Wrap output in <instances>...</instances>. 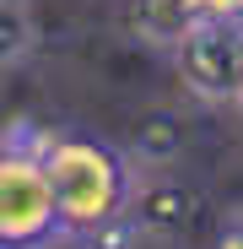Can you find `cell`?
Segmentation results:
<instances>
[{
	"label": "cell",
	"instance_id": "6da1fadb",
	"mask_svg": "<svg viewBox=\"0 0 243 249\" xmlns=\"http://www.w3.org/2000/svg\"><path fill=\"white\" fill-rule=\"evenodd\" d=\"M44 162H49V179H54L60 212L70 228V249L130 217L135 190H141V168L108 136L54 124V130H44Z\"/></svg>",
	"mask_w": 243,
	"mask_h": 249
},
{
	"label": "cell",
	"instance_id": "7a4b0ae2",
	"mask_svg": "<svg viewBox=\"0 0 243 249\" xmlns=\"http://www.w3.org/2000/svg\"><path fill=\"white\" fill-rule=\"evenodd\" d=\"M60 244H70V228L44 162V124L11 119L0 136V249H60Z\"/></svg>",
	"mask_w": 243,
	"mask_h": 249
},
{
	"label": "cell",
	"instance_id": "3957f363",
	"mask_svg": "<svg viewBox=\"0 0 243 249\" xmlns=\"http://www.w3.org/2000/svg\"><path fill=\"white\" fill-rule=\"evenodd\" d=\"M173 71L200 103H243V22H194L173 49Z\"/></svg>",
	"mask_w": 243,
	"mask_h": 249
},
{
	"label": "cell",
	"instance_id": "277c9868",
	"mask_svg": "<svg viewBox=\"0 0 243 249\" xmlns=\"http://www.w3.org/2000/svg\"><path fill=\"white\" fill-rule=\"evenodd\" d=\"M200 212H206V195H200L189 179H173V174H151L141 179L135 190V206H130V222L141 228V238H157V244H178L194 233Z\"/></svg>",
	"mask_w": 243,
	"mask_h": 249
},
{
	"label": "cell",
	"instance_id": "5b68a950",
	"mask_svg": "<svg viewBox=\"0 0 243 249\" xmlns=\"http://www.w3.org/2000/svg\"><path fill=\"white\" fill-rule=\"evenodd\" d=\"M194 6L189 0H130V27H135V38L141 44H151V49H162V54H173L184 38L194 33Z\"/></svg>",
	"mask_w": 243,
	"mask_h": 249
},
{
	"label": "cell",
	"instance_id": "8992f818",
	"mask_svg": "<svg viewBox=\"0 0 243 249\" xmlns=\"http://www.w3.org/2000/svg\"><path fill=\"white\" fill-rule=\"evenodd\" d=\"M178 124L173 119H146L141 124V141H135V157L141 162H151V168H162V162H173L178 157Z\"/></svg>",
	"mask_w": 243,
	"mask_h": 249
},
{
	"label": "cell",
	"instance_id": "52a82bcc",
	"mask_svg": "<svg viewBox=\"0 0 243 249\" xmlns=\"http://www.w3.org/2000/svg\"><path fill=\"white\" fill-rule=\"evenodd\" d=\"M32 54V11L27 0H6V71H16Z\"/></svg>",
	"mask_w": 243,
	"mask_h": 249
},
{
	"label": "cell",
	"instance_id": "ba28073f",
	"mask_svg": "<svg viewBox=\"0 0 243 249\" xmlns=\"http://www.w3.org/2000/svg\"><path fill=\"white\" fill-rule=\"evenodd\" d=\"M200 22H243V0H189Z\"/></svg>",
	"mask_w": 243,
	"mask_h": 249
},
{
	"label": "cell",
	"instance_id": "9c48e42d",
	"mask_svg": "<svg viewBox=\"0 0 243 249\" xmlns=\"http://www.w3.org/2000/svg\"><path fill=\"white\" fill-rule=\"evenodd\" d=\"M206 249H243V212H232V217H222Z\"/></svg>",
	"mask_w": 243,
	"mask_h": 249
},
{
	"label": "cell",
	"instance_id": "30bf717a",
	"mask_svg": "<svg viewBox=\"0 0 243 249\" xmlns=\"http://www.w3.org/2000/svg\"><path fill=\"white\" fill-rule=\"evenodd\" d=\"M238 108H243V103H238Z\"/></svg>",
	"mask_w": 243,
	"mask_h": 249
}]
</instances>
